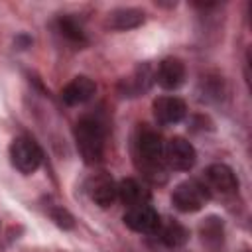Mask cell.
I'll list each match as a JSON object with an SVG mask.
<instances>
[{
  "mask_svg": "<svg viewBox=\"0 0 252 252\" xmlns=\"http://www.w3.org/2000/svg\"><path fill=\"white\" fill-rule=\"evenodd\" d=\"M10 161H12V165L20 173L30 175V173L37 171V167L41 165L43 152H41L39 144L33 138H30V136H18L10 144Z\"/></svg>",
  "mask_w": 252,
  "mask_h": 252,
  "instance_id": "3",
  "label": "cell"
},
{
  "mask_svg": "<svg viewBox=\"0 0 252 252\" xmlns=\"http://www.w3.org/2000/svg\"><path fill=\"white\" fill-rule=\"evenodd\" d=\"M118 199L130 207H136V205H146L148 199H150V193L132 177L128 179H122L118 183Z\"/></svg>",
  "mask_w": 252,
  "mask_h": 252,
  "instance_id": "14",
  "label": "cell"
},
{
  "mask_svg": "<svg viewBox=\"0 0 252 252\" xmlns=\"http://www.w3.org/2000/svg\"><path fill=\"white\" fill-rule=\"evenodd\" d=\"M201 234H203V240L220 242L222 240V222L217 217H209L201 226Z\"/></svg>",
  "mask_w": 252,
  "mask_h": 252,
  "instance_id": "18",
  "label": "cell"
},
{
  "mask_svg": "<svg viewBox=\"0 0 252 252\" xmlns=\"http://www.w3.org/2000/svg\"><path fill=\"white\" fill-rule=\"evenodd\" d=\"M152 79H154L152 67L148 63H144V65L136 67L130 77H124L120 81L118 91H120L122 96H138V94H142V93H146L150 89Z\"/></svg>",
  "mask_w": 252,
  "mask_h": 252,
  "instance_id": "12",
  "label": "cell"
},
{
  "mask_svg": "<svg viewBox=\"0 0 252 252\" xmlns=\"http://www.w3.org/2000/svg\"><path fill=\"white\" fill-rule=\"evenodd\" d=\"M159 238H161V242H163L165 246H169V248H181V246L189 240V230H187L183 224H179L177 220H169V222L161 228Z\"/></svg>",
  "mask_w": 252,
  "mask_h": 252,
  "instance_id": "16",
  "label": "cell"
},
{
  "mask_svg": "<svg viewBox=\"0 0 252 252\" xmlns=\"http://www.w3.org/2000/svg\"><path fill=\"white\" fill-rule=\"evenodd\" d=\"M207 201H209V189L205 183L197 179L181 181L171 193V203L181 213H197L203 209Z\"/></svg>",
  "mask_w": 252,
  "mask_h": 252,
  "instance_id": "4",
  "label": "cell"
},
{
  "mask_svg": "<svg viewBox=\"0 0 252 252\" xmlns=\"http://www.w3.org/2000/svg\"><path fill=\"white\" fill-rule=\"evenodd\" d=\"M154 81L165 89L175 91L185 83V65L177 57H167L158 65V71L154 73Z\"/></svg>",
  "mask_w": 252,
  "mask_h": 252,
  "instance_id": "8",
  "label": "cell"
},
{
  "mask_svg": "<svg viewBox=\"0 0 252 252\" xmlns=\"http://www.w3.org/2000/svg\"><path fill=\"white\" fill-rule=\"evenodd\" d=\"M163 159L171 169L189 171L197 161V152L191 142L177 136V138H171L163 146Z\"/></svg>",
  "mask_w": 252,
  "mask_h": 252,
  "instance_id": "5",
  "label": "cell"
},
{
  "mask_svg": "<svg viewBox=\"0 0 252 252\" xmlns=\"http://www.w3.org/2000/svg\"><path fill=\"white\" fill-rule=\"evenodd\" d=\"M49 217H51V220L57 224V226H61V228H73L75 226V219L71 217V213L67 211V209H63V207H49Z\"/></svg>",
  "mask_w": 252,
  "mask_h": 252,
  "instance_id": "19",
  "label": "cell"
},
{
  "mask_svg": "<svg viewBox=\"0 0 252 252\" xmlns=\"http://www.w3.org/2000/svg\"><path fill=\"white\" fill-rule=\"evenodd\" d=\"M199 93L203 100H219L224 94V81L220 75H203L199 81Z\"/></svg>",
  "mask_w": 252,
  "mask_h": 252,
  "instance_id": "17",
  "label": "cell"
},
{
  "mask_svg": "<svg viewBox=\"0 0 252 252\" xmlns=\"http://www.w3.org/2000/svg\"><path fill=\"white\" fill-rule=\"evenodd\" d=\"M55 26H57L59 35H61V37H65L67 41H71V43H79V45L87 43L85 28H83V26H81V22H79L77 18H73L71 14L57 18Z\"/></svg>",
  "mask_w": 252,
  "mask_h": 252,
  "instance_id": "15",
  "label": "cell"
},
{
  "mask_svg": "<svg viewBox=\"0 0 252 252\" xmlns=\"http://www.w3.org/2000/svg\"><path fill=\"white\" fill-rule=\"evenodd\" d=\"M154 108V116L161 126H171L177 124L185 118L187 114V106L179 96H159L154 100L152 104Z\"/></svg>",
  "mask_w": 252,
  "mask_h": 252,
  "instance_id": "9",
  "label": "cell"
},
{
  "mask_svg": "<svg viewBox=\"0 0 252 252\" xmlns=\"http://www.w3.org/2000/svg\"><path fill=\"white\" fill-rule=\"evenodd\" d=\"M124 224H126L130 230H134V232L152 234V232L159 230L161 220H159V215L146 203V205L130 207V209L124 213Z\"/></svg>",
  "mask_w": 252,
  "mask_h": 252,
  "instance_id": "7",
  "label": "cell"
},
{
  "mask_svg": "<svg viewBox=\"0 0 252 252\" xmlns=\"http://www.w3.org/2000/svg\"><path fill=\"white\" fill-rule=\"evenodd\" d=\"M85 191H87L89 199L98 207H110L118 199V185L104 171L91 175L85 183Z\"/></svg>",
  "mask_w": 252,
  "mask_h": 252,
  "instance_id": "6",
  "label": "cell"
},
{
  "mask_svg": "<svg viewBox=\"0 0 252 252\" xmlns=\"http://www.w3.org/2000/svg\"><path fill=\"white\" fill-rule=\"evenodd\" d=\"M136 156L144 161L146 175L158 181V175L163 173L161 159H163V142L161 136L150 128H144L136 136Z\"/></svg>",
  "mask_w": 252,
  "mask_h": 252,
  "instance_id": "2",
  "label": "cell"
},
{
  "mask_svg": "<svg viewBox=\"0 0 252 252\" xmlns=\"http://www.w3.org/2000/svg\"><path fill=\"white\" fill-rule=\"evenodd\" d=\"M205 185L207 189H215L219 193H234L238 189V179L234 171L226 163H211L205 169Z\"/></svg>",
  "mask_w": 252,
  "mask_h": 252,
  "instance_id": "10",
  "label": "cell"
},
{
  "mask_svg": "<svg viewBox=\"0 0 252 252\" xmlns=\"http://www.w3.org/2000/svg\"><path fill=\"white\" fill-rule=\"evenodd\" d=\"M94 91H96L94 81L89 79V77H85V75H79V77L71 79V81L63 87V91H61V100H63L65 104H69V106H77V104H83V102L91 100L93 94H94Z\"/></svg>",
  "mask_w": 252,
  "mask_h": 252,
  "instance_id": "11",
  "label": "cell"
},
{
  "mask_svg": "<svg viewBox=\"0 0 252 252\" xmlns=\"http://www.w3.org/2000/svg\"><path fill=\"white\" fill-rule=\"evenodd\" d=\"M144 20H146V14L142 10L130 8V6L128 8H116V10H112L108 14V26L112 30H120V32L134 30V28L142 26Z\"/></svg>",
  "mask_w": 252,
  "mask_h": 252,
  "instance_id": "13",
  "label": "cell"
},
{
  "mask_svg": "<svg viewBox=\"0 0 252 252\" xmlns=\"http://www.w3.org/2000/svg\"><path fill=\"white\" fill-rule=\"evenodd\" d=\"M73 134H75L77 150L85 159V163L89 165L98 163L104 156V138H106L104 124L94 116H83L75 124Z\"/></svg>",
  "mask_w": 252,
  "mask_h": 252,
  "instance_id": "1",
  "label": "cell"
}]
</instances>
